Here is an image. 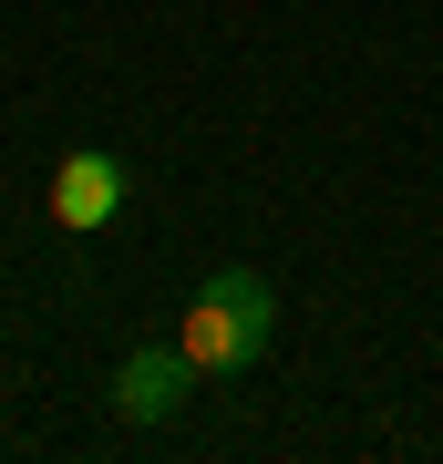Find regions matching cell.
<instances>
[{"mask_svg": "<svg viewBox=\"0 0 443 464\" xmlns=\"http://www.w3.org/2000/svg\"><path fill=\"white\" fill-rule=\"evenodd\" d=\"M268 331H279V289L258 279V268H217V279H197V299H186L176 320V351L197 362V382H227L268 351Z\"/></svg>", "mask_w": 443, "mask_h": 464, "instance_id": "6da1fadb", "label": "cell"}, {"mask_svg": "<svg viewBox=\"0 0 443 464\" xmlns=\"http://www.w3.org/2000/svg\"><path fill=\"white\" fill-rule=\"evenodd\" d=\"M134 197V166L114 145H72L63 166H52V227H72V237H93V227H114Z\"/></svg>", "mask_w": 443, "mask_h": 464, "instance_id": "7a4b0ae2", "label": "cell"}, {"mask_svg": "<svg viewBox=\"0 0 443 464\" xmlns=\"http://www.w3.org/2000/svg\"><path fill=\"white\" fill-rule=\"evenodd\" d=\"M186 392H197V362H186L176 341H165V351H124V362H114V413H124V423H176Z\"/></svg>", "mask_w": 443, "mask_h": 464, "instance_id": "3957f363", "label": "cell"}]
</instances>
